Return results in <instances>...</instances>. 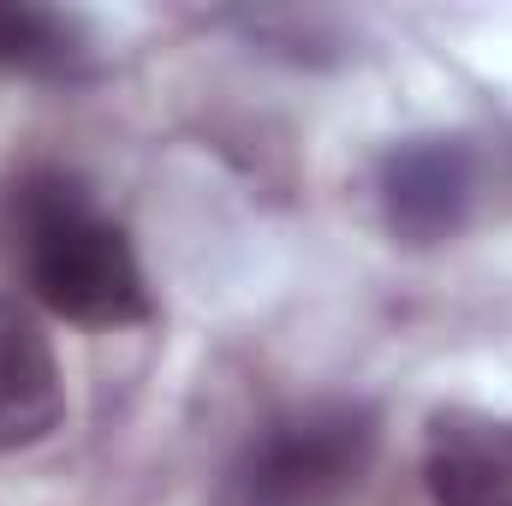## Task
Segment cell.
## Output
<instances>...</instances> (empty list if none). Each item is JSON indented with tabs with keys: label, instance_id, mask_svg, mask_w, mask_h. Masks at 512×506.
Wrapping results in <instances>:
<instances>
[{
	"label": "cell",
	"instance_id": "obj_1",
	"mask_svg": "<svg viewBox=\"0 0 512 506\" xmlns=\"http://www.w3.org/2000/svg\"><path fill=\"white\" fill-rule=\"evenodd\" d=\"M18 221H24V280L54 316L78 328H131L155 316L126 227L108 221L78 179L66 173L30 179L18 197Z\"/></svg>",
	"mask_w": 512,
	"mask_h": 506
},
{
	"label": "cell",
	"instance_id": "obj_6",
	"mask_svg": "<svg viewBox=\"0 0 512 506\" xmlns=\"http://www.w3.org/2000/svg\"><path fill=\"white\" fill-rule=\"evenodd\" d=\"M84 36L72 18L48 6H0V66L12 72H42V78H72L84 66Z\"/></svg>",
	"mask_w": 512,
	"mask_h": 506
},
{
	"label": "cell",
	"instance_id": "obj_3",
	"mask_svg": "<svg viewBox=\"0 0 512 506\" xmlns=\"http://www.w3.org/2000/svg\"><path fill=\"white\" fill-rule=\"evenodd\" d=\"M382 221L411 251L447 245L477 209V155L465 137H405L382 155Z\"/></svg>",
	"mask_w": 512,
	"mask_h": 506
},
{
	"label": "cell",
	"instance_id": "obj_5",
	"mask_svg": "<svg viewBox=\"0 0 512 506\" xmlns=\"http://www.w3.org/2000/svg\"><path fill=\"white\" fill-rule=\"evenodd\" d=\"M60 417H66V381L54 340L24 304L0 298V453L48 441Z\"/></svg>",
	"mask_w": 512,
	"mask_h": 506
},
{
	"label": "cell",
	"instance_id": "obj_4",
	"mask_svg": "<svg viewBox=\"0 0 512 506\" xmlns=\"http://www.w3.org/2000/svg\"><path fill=\"white\" fill-rule=\"evenodd\" d=\"M423 489L435 506H512V417L477 405L429 411Z\"/></svg>",
	"mask_w": 512,
	"mask_h": 506
},
{
	"label": "cell",
	"instance_id": "obj_2",
	"mask_svg": "<svg viewBox=\"0 0 512 506\" xmlns=\"http://www.w3.org/2000/svg\"><path fill=\"white\" fill-rule=\"evenodd\" d=\"M382 453V411L352 393L268 417L227 471V506H340Z\"/></svg>",
	"mask_w": 512,
	"mask_h": 506
}]
</instances>
